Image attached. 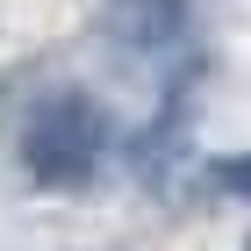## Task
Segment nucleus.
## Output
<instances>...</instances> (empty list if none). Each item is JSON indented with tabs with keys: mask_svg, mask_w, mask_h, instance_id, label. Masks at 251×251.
Wrapping results in <instances>:
<instances>
[{
	"mask_svg": "<svg viewBox=\"0 0 251 251\" xmlns=\"http://www.w3.org/2000/svg\"><path fill=\"white\" fill-rule=\"evenodd\" d=\"M208 187H215V194H237V201H251V151L215 158V165H208Z\"/></svg>",
	"mask_w": 251,
	"mask_h": 251,
	"instance_id": "nucleus-3",
	"label": "nucleus"
},
{
	"mask_svg": "<svg viewBox=\"0 0 251 251\" xmlns=\"http://www.w3.org/2000/svg\"><path fill=\"white\" fill-rule=\"evenodd\" d=\"M100 43L122 65L151 72L158 86L187 65H201V36H194V0H108L100 15Z\"/></svg>",
	"mask_w": 251,
	"mask_h": 251,
	"instance_id": "nucleus-2",
	"label": "nucleus"
},
{
	"mask_svg": "<svg viewBox=\"0 0 251 251\" xmlns=\"http://www.w3.org/2000/svg\"><path fill=\"white\" fill-rule=\"evenodd\" d=\"M100 158H108V115H100L94 94L58 86L43 94L22 122V173L50 194H79L100 179Z\"/></svg>",
	"mask_w": 251,
	"mask_h": 251,
	"instance_id": "nucleus-1",
	"label": "nucleus"
}]
</instances>
